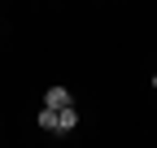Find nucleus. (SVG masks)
I'll return each instance as SVG.
<instances>
[{
	"mask_svg": "<svg viewBox=\"0 0 157 148\" xmlns=\"http://www.w3.org/2000/svg\"><path fill=\"white\" fill-rule=\"evenodd\" d=\"M78 126V113H74V105H66V109H57V135H70Z\"/></svg>",
	"mask_w": 157,
	"mask_h": 148,
	"instance_id": "obj_1",
	"label": "nucleus"
},
{
	"mask_svg": "<svg viewBox=\"0 0 157 148\" xmlns=\"http://www.w3.org/2000/svg\"><path fill=\"white\" fill-rule=\"evenodd\" d=\"M44 105H48V109H66V105H70V91H66V87H48V91H44Z\"/></svg>",
	"mask_w": 157,
	"mask_h": 148,
	"instance_id": "obj_2",
	"label": "nucleus"
},
{
	"mask_svg": "<svg viewBox=\"0 0 157 148\" xmlns=\"http://www.w3.org/2000/svg\"><path fill=\"white\" fill-rule=\"evenodd\" d=\"M35 122H39V131H52V135H57V109H48V105H44Z\"/></svg>",
	"mask_w": 157,
	"mask_h": 148,
	"instance_id": "obj_3",
	"label": "nucleus"
},
{
	"mask_svg": "<svg viewBox=\"0 0 157 148\" xmlns=\"http://www.w3.org/2000/svg\"><path fill=\"white\" fill-rule=\"evenodd\" d=\"M153 87H157V74H153Z\"/></svg>",
	"mask_w": 157,
	"mask_h": 148,
	"instance_id": "obj_4",
	"label": "nucleus"
}]
</instances>
